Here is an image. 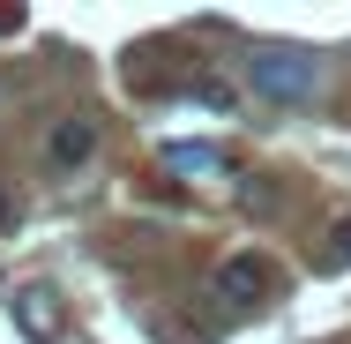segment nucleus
Returning a JSON list of instances; mask_svg holds the SVG:
<instances>
[{
  "label": "nucleus",
  "mask_w": 351,
  "mask_h": 344,
  "mask_svg": "<svg viewBox=\"0 0 351 344\" xmlns=\"http://www.w3.org/2000/svg\"><path fill=\"white\" fill-rule=\"evenodd\" d=\"M247 90L269 105H306L322 90V60L306 45H254L247 53Z\"/></svg>",
  "instance_id": "nucleus-1"
},
{
  "label": "nucleus",
  "mask_w": 351,
  "mask_h": 344,
  "mask_svg": "<svg viewBox=\"0 0 351 344\" xmlns=\"http://www.w3.org/2000/svg\"><path fill=\"white\" fill-rule=\"evenodd\" d=\"M8 314H15V330H23L30 344H53L60 330H68V307H60L53 284H15V292H8Z\"/></svg>",
  "instance_id": "nucleus-2"
},
{
  "label": "nucleus",
  "mask_w": 351,
  "mask_h": 344,
  "mask_svg": "<svg viewBox=\"0 0 351 344\" xmlns=\"http://www.w3.org/2000/svg\"><path fill=\"white\" fill-rule=\"evenodd\" d=\"M217 299H224L232 314H254V307L269 299V270H262L254 255H232V262L217 270Z\"/></svg>",
  "instance_id": "nucleus-3"
},
{
  "label": "nucleus",
  "mask_w": 351,
  "mask_h": 344,
  "mask_svg": "<svg viewBox=\"0 0 351 344\" xmlns=\"http://www.w3.org/2000/svg\"><path fill=\"white\" fill-rule=\"evenodd\" d=\"M45 157H53V172H82V165L97 157V120H90V113H68V120L45 135Z\"/></svg>",
  "instance_id": "nucleus-4"
},
{
  "label": "nucleus",
  "mask_w": 351,
  "mask_h": 344,
  "mask_svg": "<svg viewBox=\"0 0 351 344\" xmlns=\"http://www.w3.org/2000/svg\"><path fill=\"white\" fill-rule=\"evenodd\" d=\"M165 165L187 180H210V172H224V150L217 142H165Z\"/></svg>",
  "instance_id": "nucleus-5"
},
{
  "label": "nucleus",
  "mask_w": 351,
  "mask_h": 344,
  "mask_svg": "<svg viewBox=\"0 0 351 344\" xmlns=\"http://www.w3.org/2000/svg\"><path fill=\"white\" fill-rule=\"evenodd\" d=\"M329 262H351V217H344V240L329 247Z\"/></svg>",
  "instance_id": "nucleus-6"
},
{
  "label": "nucleus",
  "mask_w": 351,
  "mask_h": 344,
  "mask_svg": "<svg viewBox=\"0 0 351 344\" xmlns=\"http://www.w3.org/2000/svg\"><path fill=\"white\" fill-rule=\"evenodd\" d=\"M0 30H23V8H0Z\"/></svg>",
  "instance_id": "nucleus-7"
},
{
  "label": "nucleus",
  "mask_w": 351,
  "mask_h": 344,
  "mask_svg": "<svg viewBox=\"0 0 351 344\" xmlns=\"http://www.w3.org/2000/svg\"><path fill=\"white\" fill-rule=\"evenodd\" d=\"M0 113H8V75H0Z\"/></svg>",
  "instance_id": "nucleus-8"
}]
</instances>
